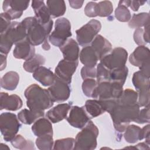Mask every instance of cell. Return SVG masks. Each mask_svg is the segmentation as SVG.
Listing matches in <instances>:
<instances>
[{"label":"cell","instance_id":"1","mask_svg":"<svg viewBox=\"0 0 150 150\" xmlns=\"http://www.w3.org/2000/svg\"><path fill=\"white\" fill-rule=\"evenodd\" d=\"M26 105L33 111H44L53 105L47 89L42 88L36 84H32L26 88L24 93Z\"/></svg>","mask_w":150,"mask_h":150},{"label":"cell","instance_id":"2","mask_svg":"<svg viewBox=\"0 0 150 150\" xmlns=\"http://www.w3.org/2000/svg\"><path fill=\"white\" fill-rule=\"evenodd\" d=\"M22 23L26 29V39L33 46L39 45L47 40L53 25V20L47 24H42L35 16L27 17Z\"/></svg>","mask_w":150,"mask_h":150},{"label":"cell","instance_id":"3","mask_svg":"<svg viewBox=\"0 0 150 150\" xmlns=\"http://www.w3.org/2000/svg\"><path fill=\"white\" fill-rule=\"evenodd\" d=\"M138 104L132 105H121L118 104L109 112L115 130L124 132L131 121H135L140 110Z\"/></svg>","mask_w":150,"mask_h":150},{"label":"cell","instance_id":"4","mask_svg":"<svg viewBox=\"0 0 150 150\" xmlns=\"http://www.w3.org/2000/svg\"><path fill=\"white\" fill-rule=\"evenodd\" d=\"M0 52L1 53L8 54L13 45L21 42L27 38L26 29L23 24L16 21L12 22L8 29L1 33Z\"/></svg>","mask_w":150,"mask_h":150},{"label":"cell","instance_id":"5","mask_svg":"<svg viewBox=\"0 0 150 150\" xmlns=\"http://www.w3.org/2000/svg\"><path fill=\"white\" fill-rule=\"evenodd\" d=\"M98 129L92 121H88L76 137L74 150H93L96 149Z\"/></svg>","mask_w":150,"mask_h":150},{"label":"cell","instance_id":"6","mask_svg":"<svg viewBox=\"0 0 150 150\" xmlns=\"http://www.w3.org/2000/svg\"><path fill=\"white\" fill-rule=\"evenodd\" d=\"M123 86L110 81L97 83L91 97L100 101L117 100L123 91Z\"/></svg>","mask_w":150,"mask_h":150},{"label":"cell","instance_id":"7","mask_svg":"<svg viewBox=\"0 0 150 150\" xmlns=\"http://www.w3.org/2000/svg\"><path fill=\"white\" fill-rule=\"evenodd\" d=\"M16 115L11 112H3L0 115V129L4 139L11 142L22 126Z\"/></svg>","mask_w":150,"mask_h":150},{"label":"cell","instance_id":"8","mask_svg":"<svg viewBox=\"0 0 150 150\" xmlns=\"http://www.w3.org/2000/svg\"><path fill=\"white\" fill-rule=\"evenodd\" d=\"M71 35L70 21L66 18H60L55 21L54 29L48 39L53 45L60 47Z\"/></svg>","mask_w":150,"mask_h":150},{"label":"cell","instance_id":"9","mask_svg":"<svg viewBox=\"0 0 150 150\" xmlns=\"http://www.w3.org/2000/svg\"><path fill=\"white\" fill-rule=\"evenodd\" d=\"M101 28V22L96 19H91L80 29L76 30V39L81 46H87L90 44L98 35Z\"/></svg>","mask_w":150,"mask_h":150},{"label":"cell","instance_id":"10","mask_svg":"<svg viewBox=\"0 0 150 150\" xmlns=\"http://www.w3.org/2000/svg\"><path fill=\"white\" fill-rule=\"evenodd\" d=\"M128 58L127 51L122 47H115L100 61L110 70L125 66Z\"/></svg>","mask_w":150,"mask_h":150},{"label":"cell","instance_id":"11","mask_svg":"<svg viewBox=\"0 0 150 150\" xmlns=\"http://www.w3.org/2000/svg\"><path fill=\"white\" fill-rule=\"evenodd\" d=\"M47 90L53 102L63 103L68 100L70 95L69 84L56 77L53 84Z\"/></svg>","mask_w":150,"mask_h":150},{"label":"cell","instance_id":"12","mask_svg":"<svg viewBox=\"0 0 150 150\" xmlns=\"http://www.w3.org/2000/svg\"><path fill=\"white\" fill-rule=\"evenodd\" d=\"M79 64V61H69L61 60L55 68L54 74L57 77L70 84L71 82L72 76L75 73Z\"/></svg>","mask_w":150,"mask_h":150},{"label":"cell","instance_id":"13","mask_svg":"<svg viewBox=\"0 0 150 150\" xmlns=\"http://www.w3.org/2000/svg\"><path fill=\"white\" fill-rule=\"evenodd\" d=\"M90 118L86 112L84 106H73L69 111V114L66 118L68 123L72 127L82 129L90 121Z\"/></svg>","mask_w":150,"mask_h":150},{"label":"cell","instance_id":"14","mask_svg":"<svg viewBox=\"0 0 150 150\" xmlns=\"http://www.w3.org/2000/svg\"><path fill=\"white\" fill-rule=\"evenodd\" d=\"M29 1L5 0L3 2L2 8L11 20L19 18L24 11L29 6Z\"/></svg>","mask_w":150,"mask_h":150},{"label":"cell","instance_id":"15","mask_svg":"<svg viewBox=\"0 0 150 150\" xmlns=\"http://www.w3.org/2000/svg\"><path fill=\"white\" fill-rule=\"evenodd\" d=\"M23 102L21 97L16 94L9 95L8 93H0V110L8 111H17L22 108Z\"/></svg>","mask_w":150,"mask_h":150},{"label":"cell","instance_id":"16","mask_svg":"<svg viewBox=\"0 0 150 150\" xmlns=\"http://www.w3.org/2000/svg\"><path fill=\"white\" fill-rule=\"evenodd\" d=\"M71 107L70 104H59L47 111L46 117L52 123L60 122L67 118Z\"/></svg>","mask_w":150,"mask_h":150},{"label":"cell","instance_id":"17","mask_svg":"<svg viewBox=\"0 0 150 150\" xmlns=\"http://www.w3.org/2000/svg\"><path fill=\"white\" fill-rule=\"evenodd\" d=\"M35 54V49L34 46L31 45L27 39L16 44L13 51V55L14 57L25 60L30 59Z\"/></svg>","mask_w":150,"mask_h":150},{"label":"cell","instance_id":"18","mask_svg":"<svg viewBox=\"0 0 150 150\" xmlns=\"http://www.w3.org/2000/svg\"><path fill=\"white\" fill-rule=\"evenodd\" d=\"M63 58L69 61H77L79 57V47L78 43L72 38H69L60 47Z\"/></svg>","mask_w":150,"mask_h":150},{"label":"cell","instance_id":"19","mask_svg":"<svg viewBox=\"0 0 150 150\" xmlns=\"http://www.w3.org/2000/svg\"><path fill=\"white\" fill-rule=\"evenodd\" d=\"M91 46L96 53L99 60L112 50L111 43L101 35L96 36L91 43Z\"/></svg>","mask_w":150,"mask_h":150},{"label":"cell","instance_id":"20","mask_svg":"<svg viewBox=\"0 0 150 150\" xmlns=\"http://www.w3.org/2000/svg\"><path fill=\"white\" fill-rule=\"evenodd\" d=\"M32 76L43 86H50L53 84L56 78L55 74L50 69L43 66L38 67L33 73Z\"/></svg>","mask_w":150,"mask_h":150},{"label":"cell","instance_id":"21","mask_svg":"<svg viewBox=\"0 0 150 150\" xmlns=\"http://www.w3.org/2000/svg\"><path fill=\"white\" fill-rule=\"evenodd\" d=\"M32 7L34 11L35 17L42 24H47L52 21L47 5L43 1H32Z\"/></svg>","mask_w":150,"mask_h":150},{"label":"cell","instance_id":"22","mask_svg":"<svg viewBox=\"0 0 150 150\" xmlns=\"http://www.w3.org/2000/svg\"><path fill=\"white\" fill-rule=\"evenodd\" d=\"M31 129L37 137L46 135H53V134L52 123L47 118H39L33 123Z\"/></svg>","mask_w":150,"mask_h":150},{"label":"cell","instance_id":"23","mask_svg":"<svg viewBox=\"0 0 150 150\" xmlns=\"http://www.w3.org/2000/svg\"><path fill=\"white\" fill-rule=\"evenodd\" d=\"M148 60H149V49L145 46L137 47L129 57V63L138 67Z\"/></svg>","mask_w":150,"mask_h":150},{"label":"cell","instance_id":"24","mask_svg":"<svg viewBox=\"0 0 150 150\" xmlns=\"http://www.w3.org/2000/svg\"><path fill=\"white\" fill-rule=\"evenodd\" d=\"M80 62L84 66L89 67H96L99 60L98 56L91 46L84 47L80 54Z\"/></svg>","mask_w":150,"mask_h":150},{"label":"cell","instance_id":"25","mask_svg":"<svg viewBox=\"0 0 150 150\" xmlns=\"http://www.w3.org/2000/svg\"><path fill=\"white\" fill-rule=\"evenodd\" d=\"M45 115L44 111H33L30 109L24 108L18 114V118L24 124L30 125L34 123L36 120Z\"/></svg>","mask_w":150,"mask_h":150},{"label":"cell","instance_id":"26","mask_svg":"<svg viewBox=\"0 0 150 150\" xmlns=\"http://www.w3.org/2000/svg\"><path fill=\"white\" fill-rule=\"evenodd\" d=\"M19 81V76L18 73L10 71L6 73L1 79V86L2 88L12 91L14 90Z\"/></svg>","mask_w":150,"mask_h":150},{"label":"cell","instance_id":"27","mask_svg":"<svg viewBox=\"0 0 150 150\" xmlns=\"http://www.w3.org/2000/svg\"><path fill=\"white\" fill-rule=\"evenodd\" d=\"M132 82L137 93L149 90V77L140 70L134 73Z\"/></svg>","mask_w":150,"mask_h":150},{"label":"cell","instance_id":"28","mask_svg":"<svg viewBox=\"0 0 150 150\" xmlns=\"http://www.w3.org/2000/svg\"><path fill=\"white\" fill-rule=\"evenodd\" d=\"M46 4L52 18L62 16L66 12V6L65 2L63 0H48Z\"/></svg>","mask_w":150,"mask_h":150},{"label":"cell","instance_id":"29","mask_svg":"<svg viewBox=\"0 0 150 150\" xmlns=\"http://www.w3.org/2000/svg\"><path fill=\"white\" fill-rule=\"evenodd\" d=\"M84 108L90 118L97 117L105 112L100 101L97 99L87 100Z\"/></svg>","mask_w":150,"mask_h":150},{"label":"cell","instance_id":"30","mask_svg":"<svg viewBox=\"0 0 150 150\" xmlns=\"http://www.w3.org/2000/svg\"><path fill=\"white\" fill-rule=\"evenodd\" d=\"M117 101L118 104L121 105H132L138 104V93L132 89L127 88L123 90Z\"/></svg>","mask_w":150,"mask_h":150},{"label":"cell","instance_id":"31","mask_svg":"<svg viewBox=\"0 0 150 150\" xmlns=\"http://www.w3.org/2000/svg\"><path fill=\"white\" fill-rule=\"evenodd\" d=\"M125 140L130 144H134L142 140L141 128L135 125H128L124 131Z\"/></svg>","mask_w":150,"mask_h":150},{"label":"cell","instance_id":"32","mask_svg":"<svg viewBox=\"0 0 150 150\" xmlns=\"http://www.w3.org/2000/svg\"><path fill=\"white\" fill-rule=\"evenodd\" d=\"M46 59L40 54H35L32 57L26 60L23 64L25 70L29 73H33L38 67L45 63Z\"/></svg>","mask_w":150,"mask_h":150},{"label":"cell","instance_id":"33","mask_svg":"<svg viewBox=\"0 0 150 150\" xmlns=\"http://www.w3.org/2000/svg\"><path fill=\"white\" fill-rule=\"evenodd\" d=\"M149 23V14L146 12H142L134 14L128 22V26L132 29H137L144 27Z\"/></svg>","mask_w":150,"mask_h":150},{"label":"cell","instance_id":"34","mask_svg":"<svg viewBox=\"0 0 150 150\" xmlns=\"http://www.w3.org/2000/svg\"><path fill=\"white\" fill-rule=\"evenodd\" d=\"M128 74V69L127 66L110 70L109 81L117 83L124 86Z\"/></svg>","mask_w":150,"mask_h":150},{"label":"cell","instance_id":"35","mask_svg":"<svg viewBox=\"0 0 150 150\" xmlns=\"http://www.w3.org/2000/svg\"><path fill=\"white\" fill-rule=\"evenodd\" d=\"M12 145L19 149H35L33 142L29 139H26L20 134L16 135L11 141Z\"/></svg>","mask_w":150,"mask_h":150},{"label":"cell","instance_id":"36","mask_svg":"<svg viewBox=\"0 0 150 150\" xmlns=\"http://www.w3.org/2000/svg\"><path fill=\"white\" fill-rule=\"evenodd\" d=\"M54 141L53 135H46L38 137L36 139V145L40 150H50L53 149Z\"/></svg>","mask_w":150,"mask_h":150},{"label":"cell","instance_id":"37","mask_svg":"<svg viewBox=\"0 0 150 150\" xmlns=\"http://www.w3.org/2000/svg\"><path fill=\"white\" fill-rule=\"evenodd\" d=\"M75 139L73 138H66L57 139L54 142L53 149H63V150H72L74 149Z\"/></svg>","mask_w":150,"mask_h":150},{"label":"cell","instance_id":"38","mask_svg":"<svg viewBox=\"0 0 150 150\" xmlns=\"http://www.w3.org/2000/svg\"><path fill=\"white\" fill-rule=\"evenodd\" d=\"M115 16L116 19L122 22L129 21L131 15L129 10L125 6L118 5L115 10Z\"/></svg>","mask_w":150,"mask_h":150},{"label":"cell","instance_id":"39","mask_svg":"<svg viewBox=\"0 0 150 150\" xmlns=\"http://www.w3.org/2000/svg\"><path fill=\"white\" fill-rule=\"evenodd\" d=\"M97 85V82L94 79H86L84 80L82 83V90L84 94L88 97H91Z\"/></svg>","mask_w":150,"mask_h":150},{"label":"cell","instance_id":"40","mask_svg":"<svg viewBox=\"0 0 150 150\" xmlns=\"http://www.w3.org/2000/svg\"><path fill=\"white\" fill-rule=\"evenodd\" d=\"M97 74H96V81L97 83L109 81L110 72V70L104 67L101 63L97 64Z\"/></svg>","mask_w":150,"mask_h":150},{"label":"cell","instance_id":"41","mask_svg":"<svg viewBox=\"0 0 150 150\" xmlns=\"http://www.w3.org/2000/svg\"><path fill=\"white\" fill-rule=\"evenodd\" d=\"M99 6V16L106 17L110 16L113 11V6L111 1H103L98 3Z\"/></svg>","mask_w":150,"mask_h":150},{"label":"cell","instance_id":"42","mask_svg":"<svg viewBox=\"0 0 150 150\" xmlns=\"http://www.w3.org/2000/svg\"><path fill=\"white\" fill-rule=\"evenodd\" d=\"M85 15L90 18L96 17L99 15V6L98 3L89 2L87 4L84 10Z\"/></svg>","mask_w":150,"mask_h":150},{"label":"cell","instance_id":"43","mask_svg":"<svg viewBox=\"0 0 150 150\" xmlns=\"http://www.w3.org/2000/svg\"><path fill=\"white\" fill-rule=\"evenodd\" d=\"M150 119L149 115V105L145 107V108L139 110L138 115L136 120H135V122L138 124H144V123H149Z\"/></svg>","mask_w":150,"mask_h":150},{"label":"cell","instance_id":"44","mask_svg":"<svg viewBox=\"0 0 150 150\" xmlns=\"http://www.w3.org/2000/svg\"><path fill=\"white\" fill-rule=\"evenodd\" d=\"M81 76L83 80L86 79L96 78L97 69L96 67H89L84 66L81 69Z\"/></svg>","mask_w":150,"mask_h":150},{"label":"cell","instance_id":"45","mask_svg":"<svg viewBox=\"0 0 150 150\" xmlns=\"http://www.w3.org/2000/svg\"><path fill=\"white\" fill-rule=\"evenodd\" d=\"M0 33L5 32L11 24V18L5 12L1 13L0 15Z\"/></svg>","mask_w":150,"mask_h":150},{"label":"cell","instance_id":"46","mask_svg":"<svg viewBox=\"0 0 150 150\" xmlns=\"http://www.w3.org/2000/svg\"><path fill=\"white\" fill-rule=\"evenodd\" d=\"M134 40L135 43L139 46L146 45L144 38V29L140 28L135 29L134 33Z\"/></svg>","mask_w":150,"mask_h":150},{"label":"cell","instance_id":"47","mask_svg":"<svg viewBox=\"0 0 150 150\" xmlns=\"http://www.w3.org/2000/svg\"><path fill=\"white\" fill-rule=\"evenodd\" d=\"M149 131H150V125L148 124L144 126L141 128V137L142 140L145 139V142L149 145Z\"/></svg>","mask_w":150,"mask_h":150},{"label":"cell","instance_id":"48","mask_svg":"<svg viewBox=\"0 0 150 150\" xmlns=\"http://www.w3.org/2000/svg\"><path fill=\"white\" fill-rule=\"evenodd\" d=\"M139 70L143 73L145 76L150 77V68H149V60L144 63L139 67Z\"/></svg>","mask_w":150,"mask_h":150},{"label":"cell","instance_id":"49","mask_svg":"<svg viewBox=\"0 0 150 150\" xmlns=\"http://www.w3.org/2000/svg\"><path fill=\"white\" fill-rule=\"evenodd\" d=\"M145 2V1H131L129 7L133 11H137L139 6L143 5Z\"/></svg>","mask_w":150,"mask_h":150},{"label":"cell","instance_id":"50","mask_svg":"<svg viewBox=\"0 0 150 150\" xmlns=\"http://www.w3.org/2000/svg\"><path fill=\"white\" fill-rule=\"evenodd\" d=\"M70 6L74 9H79L83 6L84 1L79 0H70L69 1Z\"/></svg>","mask_w":150,"mask_h":150},{"label":"cell","instance_id":"51","mask_svg":"<svg viewBox=\"0 0 150 150\" xmlns=\"http://www.w3.org/2000/svg\"><path fill=\"white\" fill-rule=\"evenodd\" d=\"M149 144L146 142H141L138 144L137 145L130 147H126L125 148H132V149H149Z\"/></svg>","mask_w":150,"mask_h":150},{"label":"cell","instance_id":"52","mask_svg":"<svg viewBox=\"0 0 150 150\" xmlns=\"http://www.w3.org/2000/svg\"><path fill=\"white\" fill-rule=\"evenodd\" d=\"M6 57H7L6 54L1 53V54H0V59H1L0 69L1 71L3 70L4 69H5V67L6 66Z\"/></svg>","mask_w":150,"mask_h":150},{"label":"cell","instance_id":"53","mask_svg":"<svg viewBox=\"0 0 150 150\" xmlns=\"http://www.w3.org/2000/svg\"><path fill=\"white\" fill-rule=\"evenodd\" d=\"M149 23L144 26V38L146 43H148L149 42Z\"/></svg>","mask_w":150,"mask_h":150},{"label":"cell","instance_id":"54","mask_svg":"<svg viewBox=\"0 0 150 150\" xmlns=\"http://www.w3.org/2000/svg\"><path fill=\"white\" fill-rule=\"evenodd\" d=\"M131 1H128V0H124V1H120L118 3V5H122L124 6H127V8L130 6Z\"/></svg>","mask_w":150,"mask_h":150},{"label":"cell","instance_id":"55","mask_svg":"<svg viewBox=\"0 0 150 150\" xmlns=\"http://www.w3.org/2000/svg\"><path fill=\"white\" fill-rule=\"evenodd\" d=\"M42 48L45 50H48L50 49V45L49 44V42L47 41V40H46V41H45L43 43H42Z\"/></svg>","mask_w":150,"mask_h":150},{"label":"cell","instance_id":"56","mask_svg":"<svg viewBox=\"0 0 150 150\" xmlns=\"http://www.w3.org/2000/svg\"><path fill=\"white\" fill-rule=\"evenodd\" d=\"M10 149L9 147H8L7 146V145L6 144H4L3 143H1V145H0V149L1 150H4V149Z\"/></svg>","mask_w":150,"mask_h":150}]
</instances>
